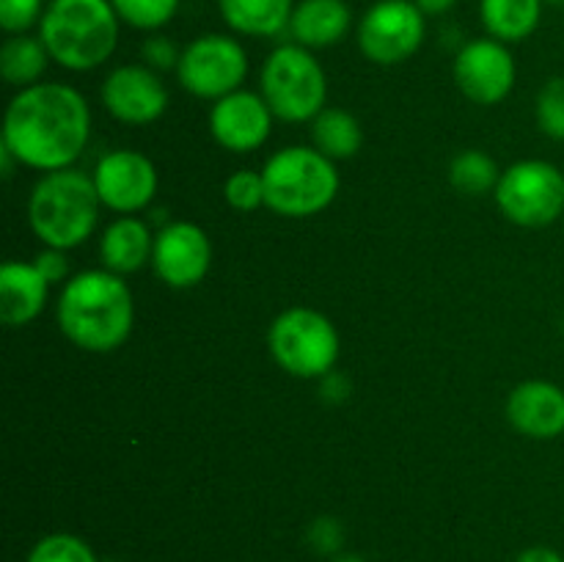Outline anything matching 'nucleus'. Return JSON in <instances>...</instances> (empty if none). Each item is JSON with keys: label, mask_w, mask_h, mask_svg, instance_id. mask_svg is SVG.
I'll return each mask as SVG.
<instances>
[{"label": "nucleus", "mask_w": 564, "mask_h": 562, "mask_svg": "<svg viewBox=\"0 0 564 562\" xmlns=\"http://www.w3.org/2000/svg\"><path fill=\"white\" fill-rule=\"evenodd\" d=\"M91 110L86 97L66 83L20 88L6 108L3 147L20 165L36 171L72 169L88 147Z\"/></svg>", "instance_id": "1"}, {"label": "nucleus", "mask_w": 564, "mask_h": 562, "mask_svg": "<svg viewBox=\"0 0 564 562\" xmlns=\"http://www.w3.org/2000/svg\"><path fill=\"white\" fill-rule=\"evenodd\" d=\"M55 320L66 339L88 353H110L124 345L135 323L132 290L119 273L83 270L58 295Z\"/></svg>", "instance_id": "2"}, {"label": "nucleus", "mask_w": 564, "mask_h": 562, "mask_svg": "<svg viewBox=\"0 0 564 562\" xmlns=\"http://www.w3.org/2000/svg\"><path fill=\"white\" fill-rule=\"evenodd\" d=\"M119 25L110 0H47L39 39L55 64L69 72H88L116 53Z\"/></svg>", "instance_id": "3"}, {"label": "nucleus", "mask_w": 564, "mask_h": 562, "mask_svg": "<svg viewBox=\"0 0 564 562\" xmlns=\"http://www.w3.org/2000/svg\"><path fill=\"white\" fill-rule=\"evenodd\" d=\"M99 207L97 185L86 171L75 165L47 171L28 198V224L47 248L72 251L97 229Z\"/></svg>", "instance_id": "4"}, {"label": "nucleus", "mask_w": 564, "mask_h": 562, "mask_svg": "<svg viewBox=\"0 0 564 562\" xmlns=\"http://www.w3.org/2000/svg\"><path fill=\"white\" fill-rule=\"evenodd\" d=\"M264 207L284 218H312L339 193V171L319 149H279L262 169Z\"/></svg>", "instance_id": "5"}, {"label": "nucleus", "mask_w": 564, "mask_h": 562, "mask_svg": "<svg viewBox=\"0 0 564 562\" xmlns=\"http://www.w3.org/2000/svg\"><path fill=\"white\" fill-rule=\"evenodd\" d=\"M259 94L270 105L275 119L301 125L317 119L325 110L328 77L312 50L295 42L281 44L264 61Z\"/></svg>", "instance_id": "6"}, {"label": "nucleus", "mask_w": 564, "mask_h": 562, "mask_svg": "<svg viewBox=\"0 0 564 562\" xmlns=\"http://www.w3.org/2000/svg\"><path fill=\"white\" fill-rule=\"evenodd\" d=\"M273 361L292 378H325L339 358V331L323 312L292 306L268 331Z\"/></svg>", "instance_id": "7"}, {"label": "nucleus", "mask_w": 564, "mask_h": 562, "mask_svg": "<svg viewBox=\"0 0 564 562\" xmlns=\"http://www.w3.org/2000/svg\"><path fill=\"white\" fill-rule=\"evenodd\" d=\"M494 198L507 220L540 229L564 213V174L549 160H518L501 171Z\"/></svg>", "instance_id": "8"}, {"label": "nucleus", "mask_w": 564, "mask_h": 562, "mask_svg": "<svg viewBox=\"0 0 564 562\" xmlns=\"http://www.w3.org/2000/svg\"><path fill=\"white\" fill-rule=\"evenodd\" d=\"M248 75V53L235 36L204 33L193 39L180 55L176 77L193 97L220 99L237 91Z\"/></svg>", "instance_id": "9"}, {"label": "nucleus", "mask_w": 564, "mask_h": 562, "mask_svg": "<svg viewBox=\"0 0 564 562\" xmlns=\"http://www.w3.org/2000/svg\"><path fill=\"white\" fill-rule=\"evenodd\" d=\"M427 17L413 0H378L358 22V47L378 66H397L419 53Z\"/></svg>", "instance_id": "10"}, {"label": "nucleus", "mask_w": 564, "mask_h": 562, "mask_svg": "<svg viewBox=\"0 0 564 562\" xmlns=\"http://www.w3.org/2000/svg\"><path fill=\"white\" fill-rule=\"evenodd\" d=\"M457 88L477 105H499L516 86V58L499 39H471L452 66Z\"/></svg>", "instance_id": "11"}, {"label": "nucleus", "mask_w": 564, "mask_h": 562, "mask_svg": "<svg viewBox=\"0 0 564 562\" xmlns=\"http://www.w3.org/2000/svg\"><path fill=\"white\" fill-rule=\"evenodd\" d=\"M91 176L102 207L119 215L141 213L158 196V169L135 149H113L102 154Z\"/></svg>", "instance_id": "12"}, {"label": "nucleus", "mask_w": 564, "mask_h": 562, "mask_svg": "<svg viewBox=\"0 0 564 562\" xmlns=\"http://www.w3.org/2000/svg\"><path fill=\"white\" fill-rule=\"evenodd\" d=\"M99 97L116 121L132 127L152 125L169 108V91L158 72L147 64L116 66L105 77Z\"/></svg>", "instance_id": "13"}, {"label": "nucleus", "mask_w": 564, "mask_h": 562, "mask_svg": "<svg viewBox=\"0 0 564 562\" xmlns=\"http://www.w3.org/2000/svg\"><path fill=\"white\" fill-rule=\"evenodd\" d=\"M209 262H213L209 237L193 220H174L154 235L152 264L163 284L174 290H191L204 281Z\"/></svg>", "instance_id": "14"}, {"label": "nucleus", "mask_w": 564, "mask_h": 562, "mask_svg": "<svg viewBox=\"0 0 564 562\" xmlns=\"http://www.w3.org/2000/svg\"><path fill=\"white\" fill-rule=\"evenodd\" d=\"M273 119V110L264 102L262 94L237 88V91L215 99L213 110H209V132H213L215 143H220L224 149L246 154L268 141Z\"/></svg>", "instance_id": "15"}, {"label": "nucleus", "mask_w": 564, "mask_h": 562, "mask_svg": "<svg viewBox=\"0 0 564 562\" xmlns=\"http://www.w3.org/2000/svg\"><path fill=\"white\" fill-rule=\"evenodd\" d=\"M507 419L529 439H556L564 433V389L551 380H523L507 397Z\"/></svg>", "instance_id": "16"}, {"label": "nucleus", "mask_w": 564, "mask_h": 562, "mask_svg": "<svg viewBox=\"0 0 564 562\" xmlns=\"http://www.w3.org/2000/svg\"><path fill=\"white\" fill-rule=\"evenodd\" d=\"M50 281L33 262H6L0 268V320L9 328H22L42 314Z\"/></svg>", "instance_id": "17"}, {"label": "nucleus", "mask_w": 564, "mask_h": 562, "mask_svg": "<svg viewBox=\"0 0 564 562\" xmlns=\"http://www.w3.org/2000/svg\"><path fill=\"white\" fill-rule=\"evenodd\" d=\"M352 25L350 6L345 0H301L290 20L295 44L308 50L334 47L347 36Z\"/></svg>", "instance_id": "18"}, {"label": "nucleus", "mask_w": 564, "mask_h": 562, "mask_svg": "<svg viewBox=\"0 0 564 562\" xmlns=\"http://www.w3.org/2000/svg\"><path fill=\"white\" fill-rule=\"evenodd\" d=\"M154 237L149 226L135 215H121L99 237V259L110 273H135L152 262Z\"/></svg>", "instance_id": "19"}, {"label": "nucleus", "mask_w": 564, "mask_h": 562, "mask_svg": "<svg viewBox=\"0 0 564 562\" xmlns=\"http://www.w3.org/2000/svg\"><path fill=\"white\" fill-rule=\"evenodd\" d=\"M220 17L240 36L273 39L290 31L295 0H218Z\"/></svg>", "instance_id": "20"}, {"label": "nucleus", "mask_w": 564, "mask_h": 562, "mask_svg": "<svg viewBox=\"0 0 564 562\" xmlns=\"http://www.w3.org/2000/svg\"><path fill=\"white\" fill-rule=\"evenodd\" d=\"M543 6V0H479V20L488 36L516 44L538 31Z\"/></svg>", "instance_id": "21"}, {"label": "nucleus", "mask_w": 564, "mask_h": 562, "mask_svg": "<svg viewBox=\"0 0 564 562\" xmlns=\"http://www.w3.org/2000/svg\"><path fill=\"white\" fill-rule=\"evenodd\" d=\"M50 61L53 58H50L42 39L31 36V33H14L0 47V75L9 86H36Z\"/></svg>", "instance_id": "22"}, {"label": "nucleus", "mask_w": 564, "mask_h": 562, "mask_svg": "<svg viewBox=\"0 0 564 562\" xmlns=\"http://www.w3.org/2000/svg\"><path fill=\"white\" fill-rule=\"evenodd\" d=\"M312 138L314 149H319L330 160L352 158L364 143L358 119L341 108H325L317 119H312Z\"/></svg>", "instance_id": "23"}, {"label": "nucleus", "mask_w": 564, "mask_h": 562, "mask_svg": "<svg viewBox=\"0 0 564 562\" xmlns=\"http://www.w3.org/2000/svg\"><path fill=\"white\" fill-rule=\"evenodd\" d=\"M501 180V171L490 154L479 152V149H468L460 152L449 165V182L457 193L463 196H485L494 193Z\"/></svg>", "instance_id": "24"}, {"label": "nucleus", "mask_w": 564, "mask_h": 562, "mask_svg": "<svg viewBox=\"0 0 564 562\" xmlns=\"http://www.w3.org/2000/svg\"><path fill=\"white\" fill-rule=\"evenodd\" d=\"M124 25L135 31L158 33L180 11V0H110Z\"/></svg>", "instance_id": "25"}, {"label": "nucleus", "mask_w": 564, "mask_h": 562, "mask_svg": "<svg viewBox=\"0 0 564 562\" xmlns=\"http://www.w3.org/2000/svg\"><path fill=\"white\" fill-rule=\"evenodd\" d=\"M25 562H99L91 545L69 532H53L36 540Z\"/></svg>", "instance_id": "26"}, {"label": "nucleus", "mask_w": 564, "mask_h": 562, "mask_svg": "<svg viewBox=\"0 0 564 562\" xmlns=\"http://www.w3.org/2000/svg\"><path fill=\"white\" fill-rule=\"evenodd\" d=\"M224 196L229 202V207H235L237 213H253L264 204V180L262 171L242 169L226 180Z\"/></svg>", "instance_id": "27"}, {"label": "nucleus", "mask_w": 564, "mask_h": 562, "mask_svg": "<svg viewBox=\"0 0 564 562\" xmlns=\"http://www.w3.org/2000/svg\"><path fill=\"white\" fill-rule=\"evenodd\" d=\"M538 125L554 141H564V77H551L538 94Z\"/></svg>", "instance_id": "28"}, {"label": "nucleus", "mask_w": 564, "mask_h": 562, "mask_svg": "<svg viewBox=\"0 0 564 562\" xmlns=\"http://www.w3.org/2000/svg\"><path fill=\"white\" fill-rule=\"evenodd\" d=\"M44 9H47L44 0H0V28L9 36L28 33L31 28H39Z\"/></svg>", "instance_id": "29"}, {"label": "nucleus", "mask_w": 564, "mask_h": 562, "mask_svg": "<svg viewBox=\"0 0 564 562\" xmlns=\"http://www.w3.org/2000/svg\"><path fill=\"white\" fill-rule=\"evenodd\" d=\"M306 543L312 545L317 554L339 556L341 545H345V527H341L339 518L334 516L314 518L306 529Z\"/></svg>", "instance_id": "30"}, {"label": "nucleus", "mask_w": 564, "mask_h": 562, "mask_svg": "<svg viewBox=\"0 0 564 562\" xmlns=\"http://www.w3.org/2000/svg\"><path fill=\"white\" fill-rule=\"evenodd\" d=\"M141 55L143 61H147V66H152L154 72H165V69H176L182 50L176 47L169 36H163V33H152V36L143 42Z\"/></svg>", "instance_id": "31"}, {"label": "nucleus", "mask_w": 564, "mask_h": 562, "mask_svg": "<svg viewBox=\"0 0 564 562\" xmlns=\"http://www.w3.org/2000/svg\"><path fill=\"white\" fill-rule=\"evenodd\" d=\"M33 264H36L39 273H42L50 284H58V281H64L66 273H69V259H66V251H61V248H44L42 253H36Z\"/></svg>", "instance_id": "32"}, {"label": "nucleus", "mask_w": 564, "mask_h": 562, "mask_svg": "<svg viewBox=\"0 0 564 562\" xmlns=\"http://www.w3.org/2000/svg\"><path fill=\"white\" fill-rule=\"evenodd\" d=\"M347 395H350V383H347V378L336 372V369H330V372L323 378V397L330 402H341L347 400Z\"/></svg>", "instance_id": "33"}, {"label": "nucleus", "mask_w": 564, "mask_h": 562, "mask_svg": "<svg viewBox=\"0 0 564 562\" xmlns=\"http://www.w3.org/2000/svg\"><path fill=\"white\" fill-rule=\"evenodd\" d=\"M516 562H564V556L549 545H532V549L521 551Z\"/></svg>", "instance_id": "34"}, {"label": "nucleus", "mask_w": 564, "mask_h": 562, "mask_svg": "<svg viewBox=\"0 0 564 562\" xmlns=\"http://www.w3.org/2000/svg\"><path fill=\"white\" fill-rule=\"evenodd\" d=\"M413 3L419 6V11H422L424 17H441L446 14V11L455 9L457 0H413Z\"/></svg>", "instance_id": "35"}, {"label": "nucleus", "mask_w": 564, "mask_h": 562, "mask_svg": "<svg viewBox=\"0 0 564 562\" xmlns=\"http://www.w3.org/2000/svg\"><path fill=\"white\" fill-rule=\"evenodd\" d=\"M330 562H367V560H364V556H358V554H339V556H334Z\"/></svg>", "instance_id": "36"}, {"label": "nucleus", "mask_w": 564, "mask_h": 562, "mask_svg": "<svg viewBox=\"0 0 564 562\" xmlns=\"http://www.w3.org/2000/svg\"><path fill=\"white\" fill-rule=\"evenodd\" d=\"M543 3H549V6H560V9H562L564 0H543Z\"/></svg>", "instance_id": "37"}, {"label": "nucleus", "mask_w": 564, "mask_h": 562, "mask_svg": "<svg viewBox=\"0 0 564 562\" xmlns=\"http://www.w3.org/2000/svg\"><path fill=\"white\" fill-rule=\"evenodd\" d=\"M562 334H564V314H562Z\"/></svg>", "instance_id": "38"}]
</instances>
